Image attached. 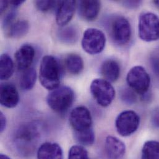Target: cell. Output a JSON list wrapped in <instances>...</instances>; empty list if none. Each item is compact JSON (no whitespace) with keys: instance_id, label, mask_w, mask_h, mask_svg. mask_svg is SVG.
<instances>
[{"instance_id":"obj_7","label":"cell","mask_w":159,"mask_h":159,"mask_svg":"<svg viewBox=\"0 0 159 159\" xmlns=\"http://www.w3.org/2000/svg\"><path fill=\"white\" fill-rule=\"evenodd\" d=\"M140 118L134 111L126 110L121 112L117 116L115 126L118 134L123 137H127L138 129Z\"/></svg>"},{"instance_id":"obj_23","label":"cell","mask_w":159,"mask_h":159,"mask_svg":"<svg viewBox=\"0 0 159 159\" xmlns=\"http://www.w3.org/2000/svg\"><path fill=\"white\" fill-rule=\"evenodd\" d=\"M141 159H159V143L156 141L146 142L142 149Z\"/></svg>"},{"instance_id":"obj_18","label":"cell","mask_w":159,"mask_h":159,"mask_svg":"<svg viewBox=\"0 0 159 159\" xmlns=\"http://www.w3.org/2000/svg\"><path fill=\"white\" fill-rule=\"evenodd\" d=\"M29 29V24L25 20H16L6 30V34L11 38L18 39L27 34Z\"/></svg>"},{"instance_id":"obj_32","label":"cell","mask_w":159,"mask_h":159,"mask_svg":"<svg viewBox=\"0 0 159 159\" xmlns=\"http://www.w3.org/2000/svg\"><path fill=\"white\" fill-rule=\"evenodd\" d=\"M8 4H9V2L7 1H1L0 8H1V14L6 9V8L8 6Z\"/></svg>"},{"instance_id":"obj_27","label":"cell","mask_w":159,"mask_h":159,"mask_svg":"<svg viewBox=\"0 0 159 159\" xmlns=\"http://www.w3.org/2000/svg\"><path fill=\"white\" fill-rule=\"evenodd\" d=\"M121 97L123 101L128 104H132L136 102V97L133 92L128 89H124L121 93Z\"/></svg>"},{"instance_id":"obj_25","label":"cell","mask_w":159,"mask_h":159,"mask_svg":"<svg viewBox=\"0 0 159 159\" xmlns=\"http://www.w3.org/2000/svg\"><path fill=\"white\" fill-rule=\"evenodd\" d=\"M68 159H89L88 152L82 146H73L70 149Z\"/></svg>"},{"instance_id":"obj_13","label":"cell","mask_w":159,"mask_h":159,"mask_svg":"<svg viewBox=\"0 0 159 159\" xmlns=\"http://www.w3.org/2000/svg\"><path fill=\"white\" fill-rule=\"evenodd\" d=\"M76 1H62L58 2L56 21L58 25L63 27L72 19L76 9Z\"/></svg>"},{"instance_id":"obj_33","label":"cell","mask_w":159,"mask_h":159,"mask_svg":"<svg viewBox=\"0 0 159 159\" xmlns=\"http://www.w3.org/2000/svg\"><path fill=\"white\" fill-rule=\"evenodd\" d=\"M25 2L24 0H17V1H11L10 4L14 7H17L18 6H20L22 3Z\"/></svg>"},{"instance_id":"obj_6","label":"cell","mask_w":159,"mask_h":159,"mask_svg":"<svg viewBox=\"0 0 159 159\" xmlns=\"http://www.w3.org/2000/svg\"><path fill=\"white\" fill-rule=\"evenodd\" d=\"M90 92L98 104L102 107L109 106L115 96V90L110 82L95 79L90 85Z\"/></svg>"},{"instance_id":"obj_10","label":"cell","mask_w":159,"mask_h":159,"mask_svg":"<svg viewBox=\"0 0 159 159\" xmlns=\"http://www.w3.org/2000/svg\"><path fill=\"white\" fill-rule=\"evenodd\" d=\"M70 122L75 133L92 128V120L90 111L84 106L74 108L70 116Z\"/></svg>"},{"instance_id":"obj_34","label":"cell","mask_w":159,"mask_h":159,"mask_svg":"<svg viewBox=\"0 0 159 159\" xmlns=\"http://www.w3.org/2000/svg\"><path fill=\"white\" fill-rule=\"evenodd\" d=\"M0 159H10L7 156L4 154H1L0 156Z\"/></svg>"},{"instance_id":"obj_16","label":"cell","mask_w":159,"mask_h":159,"mask_svg":"<svg viewBox=\"0 0 159 159\" xmlns=\"http://www.w3.org/2000/svg\"><path fill=\"white\" fill-rule=\"evenodd\" d=\"M37 157V159H63V152L58 144L47 142L39 148Z\"/></svg>"},{"instance_id":"obj_11","label":"cell","mask_w":159,"mask_h":159,"mask_svg":"<svg viewBox=\"0 0 159 159\" xmlns=\"http://www.w3.org/2000/svg\"><path fill=\"white\" fill-rule=\"evenodd\" d=\"M19 102V95L16 86L11 83H2L1 85L0 102L2 106L12 108Z\"/></svg>"},{"instance_id":"obj_12","label":"cell","mask_w":159,"mask_h":159,"mask_svg":"<svg viewBox=\"0 0 159 159\" xmlns=\"http://www.w3.org/2000/svg\"><path fill=\"white\" fill-rule=\"evenodd\" d=\"M35 57V50L30 45H22L15 53V60L17 69L24 71L30 68Z\"/></svg>"},{"instance_id":"obj_28","label":"cell","mask_w":159,"mask_h":159,"mask_svg":"<svg viewBox=\"0 0 159 159\" xmlns=\"http://www.w3.org/2000/svg\"><path fill=\"white\" fill-rule=\"evenodd\" d=\"M151 65L154 71L159 76V50L152 55L151 58Z\"/></svg>"},{"instance_id":"obj_21","label":"cell","mask_w":159,"mask_h":159,"mask_svg":"<svg viewBox=\"0 0 159 159\" xmlns=\"http://www.w3.org/2000/svg\"><path fill=\"white\" fill-rule=\"evenodd\" d=\"M14 63L7 54H2L0 58V78L2 80H9L14 73Z\"/></svg>"},{"instance_id":"obj_1","label":"cell","mask_w":159,"mask_h":159,"mask_svg":"<svg viewBox=\"0 0 159 159\" xmlns=\"http://www.w3.org/2000/svg\"><path fill=\"white\" fill-rule=\"evenodd\" d=\"M40 134L38 126L33 123H26L16 130L13 143L15 150L24 157L32 156L39 141Z\"/></svg>"},{"instance_id":"obj_14","label":"cell","mask_w":159,"mask_h":159,"mask_svg":"<svg viewBox=\"0 0 159 159\" xmlns=\"http://www.w3.org/2000/svg\"><path fill=\"white\" fill-rule=\"evenodd\" d=\"M105 151L109 159H121L125 154L126 146L118 138L109 136L105 139Z\"/></svg>"},{"instance_id":"obj_26","label":"cell","mask_w":159,"mask_h":159,"mask_svg":"<svg viewBox=\"0 0 159 159\" xmlns=\"http://www.w3.org/2000/svg\"><path fill=\"white\" fill-rule=\"evenodd\" d=\"M36 7L42 12H47L55 7L58 2L55 1H36L35 2Z\"/></svg>"},{"instance_id":"obj_5","label":"cell","mask_w":159,"mask_h":159,"mask_svg":"<svg viewBox=\"0 0 159 159\" xmlns=\"http://www.w3.org/2000/svg\"><path fill=\"white\" fill-rule=\"evenodd\" d=\"M106 37L103 32L95 28H89L85 30L82 39L83 50L90 55H96L101 53L105 46Z\"/></svg>"},{"instance_id":"obj_3","label":"cell","mask_w":159,"mask_h":159,"mask_svg":"<svg viewBox=\"0 0 159 159\" xmlns=\"http://www.w3.org/2000/svg\"><path fill=\"white\" fill-rule=\"evenodd\" d=\"M74 100L75 92L67 86L58 87L52 90L47 98L48 106L60 113L66 112L71 107Z\"/></svg>"},{"instance_id":"obj_29","label":"cell","mask_w":159,"mask_h":159,"mask_svg":"<svg viewBox=\"0 0 159 159\" xmlns=\"http://www.w3.org/2000/svg\"><path fill=\"white\" fill-rule=\"evenodd\" d=\"M151 121L152 125L156 127L159 128V109L155 110L152 115Z\"/></svg>"},{"instance_id":"obj_17","label":"cell","mask_w":159,"mask_h":159,"mask_svg":"<svg viewBox=\"0 0 159 159\" xmlns=\"http://www.w3.org/2000/svg\"><path fill=\"white\" fill-rule=\"evenodd\" d=\"M100 71L106 80L113 82L118 80L120 76V68L116 61L107 60L102 65Z\"/></svg>"},{"instance_id":"obj_9","label":"cell","mask_w":159,"mask_h":159,"mask_svg":"<svg viewBox=\"0 0 159 159\" xmlns=\"http://www.w3.org/2000/svg\"><path fill=\"white\" fill-rule=\"evenodd\" d=\"M110 34L113 40L120 45H126L131 37V28L129 21L123 16L116 17L110 25Z\"/></svg>"},{"instance_id":"obj_35","label":"cell","mask_w":159,"mask_h":159,"mask_svg":"<svg viewBox=\"0 0 159 159\" xmlns=\"http://www.w3.org/2000/svg\"><path fill=\"white\" fill-rule=\"evenodd\" d=\"M154 2V4L159 8V1H155Z\"/></svg>"},{"instance_id":"obj_22","label":"cell","mask_w":159,"mask_h":159,"mask_svg":"<svg viewBox=\"0 0 159 159\" xmlns=\"http://www.w3.org/2000/svg\"><path fill=\"white\" fill-rule=\"evenodd\" d=\"M37 80L36 71L33 68H30L23 71L20 80V86L24 90H30L35 85Z\"/></svg>"},{"instance_id":"obj_19","label":"cell","mask_w":159,"mask_h":159,"mask_svg":"<svg viewBox=\"0 0 159 159\" xmlns=\"http://www.w3.org/2000/svg\"><path fill=\"white\" fill-rule=\"evenodd\" d=\"M65 65L69 73L74 75L80 74L84 68L82 58L79 55L75 53L67 56L65 60Z\"/></svg>"},{"instance_id":"obj_31","label":"cell","mask_w":159,"mask_h":159,"mask_svg":"<svg viewBox=\"0 0 159 159\" xmlns=\"http://www.w3.org/2000/svg\"><path fill=\"white\" fill-rule=\"evenodd\" d=\"M141 2L139 1H127L124 2V4L129 8H136L140 5Z\"/></svg>"},{"instance_id":"obj_8","label":"cell","mask_w":159,"mask_h":159,"mask_svg":"<svg viewBox=\"0 0 159 159\" xmlns=\"http://www.w3.org/2000/svg\"><path fill=\"white\" fill-rule=\"evenodd\" d=\"M128 85L137 93L144 95L149 90L151 84L150 76L146 70L140 66L133 67L126 77Z\"/></svg>"},{"instance_id":"obj_30","label":"cell","mask_w":159,"mask_h":159,"mask_svg":"<svg viewBox=\"0 0 159 159\" xmlns=\"http://www.w3.org/2000/svg\"><path fill=\"white\" fill-rule=\"evenodd\" d=\"M6 127V118L2 112L0 113V132L2 133Z\"/></svg>"},{"instance_id":"obj_20","label":"cell","mask_w":159,"mask_h":159,"mask_svg":"<svg viewBox=\"0 0 159 159\" xmlns=\"http://www.w3.org/2000/svg\"><path fill=\"white\" fill-rule=\"evenodd\" d=\"M58 37L61 42L66 44H73L79 38V32L76 27H65L58 31Z\"/></svg>"},{"instance_id":"obj_24","label":"cell","mask_w":159,"mask_h":159,"mask_svg":"<svg viewBox=\"0 0 159 159\" xmlns=\"http://www.w3.org/2000/svg\"><path fill=\"white\" fill-rule=\"evenodd\" d=\"M75 136L76 141L83 146H90L95 142V133L92 128L87 130L76 132Z\"/></svg>"},{"instance_id":"obj_15","label":"cell","mask_w":159,"mask_h":159,"mask_svg":"<svg viewBox=\"0 0 159 159\" xmlns=\"http://www.w3.org/2000/svg\"><path fill=\"white\" fill-rule=\"evenodd\" d=\"M78 12L84 20L92 21L98 16L100 10V2L98 1H80L78 2Z\"/></svg>"},{"instance_id":"obj_2","label":"cell","mask_w":159,"mask_h":159,"mask_svg":"<svg viewBox=\"0 0 159 159\" xmlns=\"http://www.w3.org/2000/svg\"><path fill=\"white\" fill-rule=\"evenodd\" d=\"M39 79L42 85L50 90L58 88L61 80V68L58 60L52 55L45 56L41 61Z\"/></svg>"},{"instance_id":"obj_4","label":"cell","mask_w":159,"mask_h":159,"mask_svg":"<svg viewBox=\"0 0 159 159\" xmlns=\"http://www.w3.org/2000/svg\"><path fill=\"white\" fill-rule=\"evenodd\" d=\"M139 36L145 42H153L159 39V18L152 12L141 15L138 25Z\"/></svg>"}]
</instances>
